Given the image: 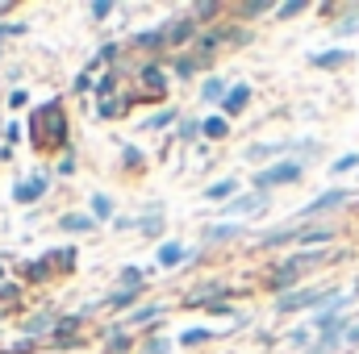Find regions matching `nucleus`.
Returning a JSON list of instances; mask_svg holds the SVG:
<instances>
[{
	"instance_id": "nucleus-6",
	"label": "nucleus",
	"mask_w": 359,
	"mask_h": 354,
	"mask_svg": "<svg viewBox=\"0 0 359 354\" xmlns=\"http://www.w3.org/2000/svg\"><path fill=\"white\" fill-rule=\"evenodd\" d=\"M247 96H251V88H234L230 96H226V108H230V113H238V108L247 104Z\"/></svg>"
},
{
	"instance_id": "nucleus-10",
	"label": "nucleus",
	"mask_w": 359,
	"mask_h": 354,
	"mask_svg": "<svg viewBox=\"0 0 359 354\" xmlns=\"http://www.w3.org/2000/svg\"><path fill=\"white\" fill-rule=\"evenodd\" d=\"M259 204H264V196H247V200L234 204V213H251V208H259Z\"/></svg>"
},
{
	"instance_id": "nucleus-12",
	"label": "nucleus",
	"mask_w": 359,
	"mask_h": 354,
	"mask_svg": "<svg viewBox=\"0 0 359 354\" xmlns=\"http://www.w3.org/2000/svg\"><path fill=\"white\" fill-rule=\"evenodd\" d=\"M92 208H96V217H109V200H104V196H96Z\"/></svg>"
},
{
	"instance_id": "nucleus-11",
	"label": "nucleus",
	"mask_w": 359,
	"mask_h": 354,
	"mask_svg": "<svg viewBox=\"0 0 359 354\" xmlns=\"http://www.w3.org/2000/svg\"><path fill=\"white\" fill-rule=\"evenodd\" d=\"M351 167H359V155H347V159L334 163V171H351Z\"/></svg>"
},
{
	"instance_id": "nucleus-14",
	"label": "nucleus",
	"mask_w": 359,
	"mask_h": 354,
	"mask_svg": "<svg viewBox=\"0 0 359 354\" xmlns=\"http://www.w3.org/2000/svg\"><path fill=\"white\" fill-rule=\"evenodd\" d=\"M347 342H359V325L351 330V334H347Z\"/></svg>"
},
{
	"instance_id": "nucleus-9",
	"label": "nucleus",
	"mask_w": 359,
	"mask_h": 354,
	"mask_svg": "<svg viewBox=\"0 0 359 354\" xmlns=\"http://www.w3.org/2000/svg\"><path fill=\"white\" fill-rule=\"evenodd\" d=\"M205 134H209V138H222V134H226V121H222V117H209V121H205Z\"/></svg>"
},
{
	"instance_id": "nucleus-13",
	"label": "nucleus",
	"mask_w": 359,
	"mask_h": 354,
	"mask_svg": "<svg viewBox=\"0 0 359 354\" xmlns=\"http://www.w3.org/2000/svg\"><path fill=\"white\" fill-rule=\"evenodd\" d=\"M205 96H209V100H217V96H222V84H217V80H213V84H205Z\"/></svg>"
},
{
	"instance_id": "nucleus-8",
	"label": "nucleus",
	"mask_w": 359,
	"mask_h": 354,
	"mask_svg": "<svg viewBox=\"0 0 359 354\" xmlns=\"http://www.w3.org/2000/svg\"><path fill=\"white\" fill-rule=\"evenodd\" d=\"M63 225H67L72 234H84V229H88L92 221H88V217H80V213H72V217H63Z\"/></svg>"
},
{
	"instance_id": "nucleus-4",
	"label": "nucleus",
	"mask_w": 359,
	"mask_h": 354,
	"mask_svg": "<svg viewBox=\"0 0 359 354\" xmlns=\"http://www.w3.org/2000/svg\"><path fill=\"white\" fill-rule=\"evenodd\" d=\"M42 187H46V183H42V179H29V183H21V187H17V192H13V196H17V200H21V204H25V200H38V196H42Z\"/></svg>"
},
{
	"instance_id": "nucleus-5",
	"label": "nucleus",
	"mask_w": 359,
	"mask_h": 354,
	"mask_svg": "<svg viewBox=\"0 0 359 354\" xmlns=\"http://www.w3.org/2000/svg\"><path fill=\"white\" fill-rule=\"evenodd\" d=\"M159 263H163V267H176V263H184V246H180V242H168V246L159 250Z\"/></svg>"
},
{
	"instance_id": "nucleus-3",
	"label": "nucleus",
	"mask_w": 359,
	"mask_h": 354,
	"mask_svg": "<svg viewBox=\"0 0 359 354\" xmlns=\"http://www.w3.org/2000/svg\"><path fill=\"white\" fill-rule=\"evenodd\" d=\"M343 200H347V192H326V196H318V200H313L305 213L313 217V213H326V208H334V204H343Z\"/></svg>"
},
{
	"instance_id": "nucleus-7",
	"label": "nucleus",
	"mask_w": 359,
	"mask_h": 354,
	"mask_svg": "<svg viewBox=\"0 0 359 354\" xmlns=\"http://www.w3.org/2000/svg\"><path fill=\"white\" fill-rule=\"evenodd\" d=\"M230 192H234V179H222V183H213V187H209V200H226Z\"/></svg>"
},
{
	"instance_id": "nucleus-2",
	"label": "nucleus",
	"mask_w": 359,
	"mask_h": 354,
	"mask_svg": "<svg viewBox=\"0 0 359 354\" xmlns=\"http://www.w3.org/2000/svg\"><path fill=\"white\" fill-rule=\"evenodd\" d=\"M318 300H326V292H292V296L280 300V309L292 313V309H305V304H318Z\"/></svg>"
},
{
	"instance_id": "nucleus-1",
	"label": "nucleus",
	"mask_w": 359,
	"mask_h": 354,
	"mask_svg": "<svg viewBox=\"0 0 359 354\" xmlns=\"http://www.w3.org/2000/svg\"><path fill=\"white\" fill-rule=\"evenodd\" d=\"M297 176H301V167H297V163H284V167H271V171H264L255 183H259V187H268V183H288V179H297Z\"/></svg>"
}]
</instances>
